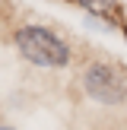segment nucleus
Listing matches in <instances>:
<instances>
[{
	"instance_id": "nucleus-1",
	"label": "nucleus",
	"mask_w": 127,
	"mask_h": 130,
	"mask_svg": "<svg viewBox=\"0 0 127 130\" xmlns=\"http://www.w3.org/2000/svg\"><path fill=\"white\" fill-rule=\"evenodd\" d=\"M13 41H16L19 54L29 63H35V67L57 70V67H67L70 63L67 41H64L60 35H54L51 29H44V25H19L16 35H13Z\"/></svg>"
},
{
	"instance_id": "nucleus-2",
	"label": "nucleus",
	"mask_w": 127,
	"mask_h": 130,
	"mask_svg": "<svg viewBox=\"0 0 127 130\" xmlns=\"http://www.w3.org/2000/svg\"><path fill=\"white\" fill-rule=\"evenodd\" d=\"M83 89L102 105H121L127 102V79L108 63H89L83 70Z\"/></svg>"
},
{
	"instance_id": "nucleus-3",
	"label": "nucleus",
	"mask_w": 127,
	"mask_h": 130,
	"mask_svg": "<svg viewBox=\"0 0 127 130\" xmlns=\"http://www.w3.org/2000/svg\"><path fill=\"white\" fill-rule=\"evenodd\" d=\"M121 29H124V38H127V6H124V13H121Z\"/></svg>"
},
{
	"instance_id": "nucleus-4",
	"label": "nucleus",
	"mask_w": 127,
	"mask_h": 130,
	"mask_svg": "<svg viewBox=\"0 0 127 130\" xmlns=\"http://www.w3.org/2000/svg\"><path fill=\"white\" fill-rule=\"evenodd\" d=\"M0 130H10V127H0Z\"/></svg>"
}]
</instances>
